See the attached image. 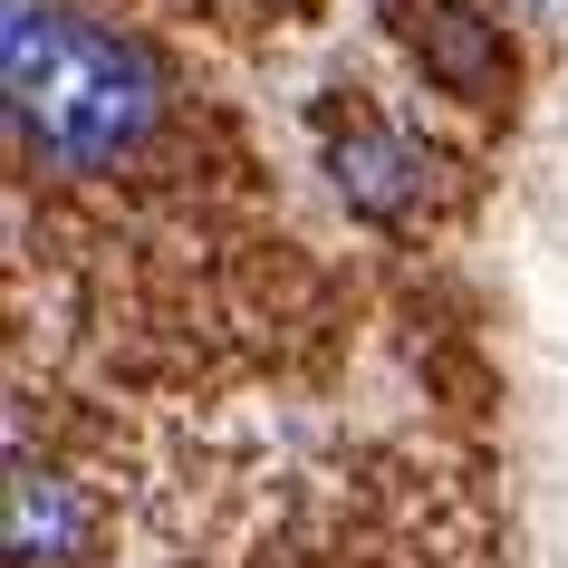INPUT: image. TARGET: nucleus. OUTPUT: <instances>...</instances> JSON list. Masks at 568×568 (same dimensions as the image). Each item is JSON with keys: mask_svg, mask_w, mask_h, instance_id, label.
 Returning <instances> with one entry per match:
<instances>
[{"mask_svg": "<svg viewBox=\"0 0 568 568\" xmlns=\"http://www.w3.org/2000/svg\"><path fill=\"white\" fill-rule=\"evenodd\" d=\"M0 88H10V145L49 174H106L164 135L154 59L68 0L0 10Z\"/></svg>", "mask_w": 568, "mask_h": 568, "instance_id": "nucleus-1", "label": "nucleus"}, {"mask_svg": "<svg viewBox=\"0 0 568 568\" xmlns=\"http://www.w3.org/2000/svg\"><path fill=\"white\" fill-rule=\"evenodd\" d=\"M328 174H337V193H347L366 222H405V212L434 193V154L405 145L395 125L347 116V125H328Z\"/></svg>", "mask_w": 568, "mask_h": 568, "instance_id": "nucleus-2", "label": "nucleus"}, {"mask_svg": "<svg viewBox=\"0 0 568 568\" xmlns=\"http://www.w3.org/2000/svg\"><path fill=\"white\" fill-rule=\"evenodd\" d=\"M78 549H88L78 481L39 453H10V568H68Z\"/></svg>", "mask_w": 568, "mask_h": 568, "instance_id": "nucleus-3", "label": "nucleus"}, {"mask_svg": "<svg viewBox=\"0 0 568 568\" xmlns=\"http://www.w3.org/2000/svg\"><path fill=\"white\" fill-rule=\"evenodd\" d=\"M405 39H415V59L434 68L453 97H491V88H501V39H491V20H473V10L434 0V10L405 20Z\"/></svg>", "mask_w": 568, "mask_h": 568, "instance_id": "nucleus-4", "label": "nucleus"}]
</instances>
